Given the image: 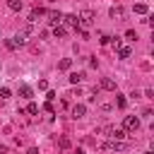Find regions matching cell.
Masks as SVG:
<instances>
[{"label":"cell","mask_w":154,"mask_h":154,"mask_svg":"<svg viewBox=\"0 0 154 154\" xmlns=\"http://www.w3.org/2000/svg\"><path fill=\"white\" fill-rule=\"evenodd\" d=\"M137 128H140V118H137V116H125V118H123V130H125V132H128V130L135 132Z\"/></svg>","instance_id":"6da1fadb"},{"label":"cell","mask_w":154,"mask_h":154,"mask_svg":"<svg viewBox=\"0 0 154 154\" xmlns=\"http://www.w3.org/2000/svg\"><path fill=\"white\" fill-rule=\"evenodd\" d=\"M77 19H79V29H87V26L94 22V12H91V10H84Z\"/></svg>","instance_id":"7a4b0ae2"},{"label":"cell","mask_w":154,"mask_h":154,"mask_svg":"<svg viewBox=\"0 0 154 154\" xmlns=\"http://www.w3.org/2000/svg\"><path fill=\"white\" fill-rule=\"evenodd\" d=\"M128 144H123V142H118V140H111V142H103L101 144V149H106V152H118V149H125Z\"/></svg>","instance_id":"3957f363"},{"label":"cell","mask_w":154,"mask_h":154,"mask_svg":"<svg viewBox=\"0 0 154 154\" xmlns=\"http://www.w3.org/2000/svg\"><path fill=\"white\" fill-rule=\"evenodd\" d=\"M63 24L70 26V29H79V19H77V14H63Z\"/></svg>","instance_id":"277c9868"},{"label":"cell","mask_w":154,"mask_h":154,"mask_svg":"<svg viewBox=\"0 0 154 154\" xmlns=\"http://www.w3.org/2000/svg\"><path fill=\"white\" fill-rule=\"evenodd\" d=\"M70 113H72V118H84V116H87V106H84V103H75V106L70 108Z\"/></svg>","instance_id":"5b68a950"},{"label":"cell","mask_w":154,"mask_h":154,"mask_svg":"<svg viewBox=\"0 0 154 154\" xmlns=\"http://www.w3.org/2000/svg\"><path fill=\"white\" fill-rule=\"evenodd\" d=\"M111 19H116V22L125 19V10H123L120 5H113V7H111Z\"/></svg>","instance_id":"8992f818"},{"label":"cell","mask_w":154,"mask_h":154,"mask_svg":"<svg viewBox=\"0 0 154 154\" xmlns=\"http://www.w3.org/2000/svg\"><path fill=\"white\" fill-rule=\"evenodd\" d=\"M125 135H128V132H125L123 128H113V125H111V132H108L111 140H118V142H120V140H125Z\"/></svg>","instance_id":"52a82bcc"},{"label":"cell","mask_w":154,"mask_h":154,"mask_svg":"<svg viewBox=\"0 0 154 154\" xmlns=\"http://www.w3.org/2000/svg\"><path fill=\"white\" fill-rule=\"evenodd\" d=\"M48 24H51V26L63 24V14H60V12H48Z\"/></svg>","instance_id":"ba28073f"},{"label":"cell","mask_w":154,"mask_h":154,"mask_svg":"<svg viewBox=\"0 0 154 154\" xmlns=\"http://www.w3.org/2000/svg\"><path fill=\"white\" fill-rule=\"evenodd\" d=\"M101 89H106V91H116V82H113L111 77H103V79H101Z\"/></svg>","instance_id":"9c48e42d"},{"label":"cell","mask_w":154,"mask_h":154,"mask_svg":"<svg viewBox=\"0 0 154 154\" xmlns=\"http://www.w3.org/2000/svg\"><path fill=\"white\" fill-rule=\"evenodd\" d=\"M67 34V26H63V24H58V26H53V36L55 38H63Z\"/></svg>","instance_id":"30bf717a"},{"label":"cell","mask_w":154,"mask_h":154,"mask_svg":"<svg viewBox=\"0 0 154 154\" xmlns=\"http://www.w3.org/2000/svg\"><path fill=\"white\" fill-rule=\"evenodd\" d=\"M31 94H34V91H31L29 84H22V87H19V96H22V99H31Z\"/></svg>","instance_id":"8fae6325"},{"label":"cell","mask_w":154,"mask_h":154,"mask_svg":"<svg viewBox=\"0 0 154 154\" xmlns=\"http://www.w3.org/2000/svg\"><path fill=\"white\" fill-rule=\"evenodd\" d=\"M118 55H120V58L125 60V58H130V55H132V51H130L128 46H120V48H118Z\"/></svg>","instance_id":"7c38bea8"},{"label":"cell","mask_w":154,"mask_h":154,"mask_svg":"<svg viewBox=\"0 0 154 154\" xmlns=\"http://www.w3.org/2000/svg\"><path fill=\"white\" fill-rule=\"evenodd\" d=\"M70 67H72V60H70V58H63V60L58 63V70H70Z\"/></svg>","instance_id":"4fadbf2b"},{"label":"cell","mask_w":154,"mask_h":154,"mask_svg":"<svg viewBox=\"0 0 154 154\" xmlns=\"http://www.w3.org/2000/svg\"><path fill=\"white\" fill-rule=\"evenodd\" d=\"M7 7L14 10V12H19L22 10V0H7Z\"/></svg>","instance_id":"5bb4252c"},{"label":"cell","mask_w":154,"mask_h":154,"mask_svg":"<svg viewBox=\"0 0 154 154\" xmlns=\"http://www.w3.org/2000/svg\"><path fill=\"white\" fill-rule=\"evenodd\" d=\"M135 12H137V14H147V12H149V7H147L144 2H137V5H135Z\"/></svg>","instance_id":"9a60e30c"},{"label":"cell","mask_w":154,"mask_h":154,"mask_svg":"<svg viewBox=\"0 0 154 154\" xmlns=\"http://www.w3.org/2000/svg\"><path fill=\"white\" fill-rule=\"evenodd\" d=\"M12 41H14V43H17V46H24V43H26V36H24V34H22V31H19V34H17V36H14V38H12Z\"/></svg>","instance_id":"2e32d148"},{"label":"cell","mask_w":154,"mask_h":154,"mask_svg":"<svg viewBox=\"0 0 154 154\" xmlns=\"http://www.w3.org/2000/svg\"><path fill=\"white\" fill-rule=\"evenodd\" d=\"M82 82V72H72L70 75V84H79Z\"/></svg>","instance_id":"e0dca14e"},{"label":"cell","mask_w":154,"mask_h":154,"mask_svg":"<svg viewBox=\"0 0 154 154\" xmlns=\"http://www.w3.org/2000/svg\"><path fill=\"white\" fill-rule=\"evenodd\" d=\"M116 106H118V108H125V106H128V99H125L123 94H118V99H116Z\"/></svg>","instance_id":"ac0fdd59"},{"label":"cell","mask_w":154,"mask_h":154,"mask_svg":"<svg viewBox=\"0 0 154 154\" xmlns=\"http://www.w3.org/2000/svg\"><path fill=\"white\" fill-rule=\"evenodd\" d=\"M58 144H60V149H70V140H67V137H60Z\"/></svg>","instance_id":"d6986e66"},{"label":"cell","mask_w":154,"mask_h":154,"mask_svg":"<svg viewBox=\"0 0 154 154\" xmlns=\"http://www.w3.org/2000/svg\"><path fill=\"white\" fill-rule=\"evenodd\" d=\"M26 113L36 116V113H38V106H36V103H29V106H26Z\"/></svg>","instance_id":"ffe728a7"},{"label":"cell","mask_w":154,"mask_h":154,"mask_svg":"<svg viewBox=\"0 0 154 154\" xmlns=\"http://www.w3.org/2000/svg\"><path fill=\"white\" fill-rule=\"evenodd\" d=\"M10 96H12V91H10L7 87H2V89H0V99H10Z\"/></svg>","instance_id":"44dd1931"},{"label":"cell","mask_w":154,"mask_h":154,"mask_svg":"<svg viewBox=\"0 0 154 154\" xmlns=\"http://www.w3.org/2000/svg\"><path fill=\"white\" fill-rule=\"evenodd\" d=\"M125 38H130V41H135V38H137V34H135L132 29H128V31H125Z\"/></svg>","instance_id":"7402d4cb"},{"label":"cell","mask_w":154,"mask_h":154,"mask_svg":"<svg viewBox=\"0 0 154 154\" xmlns=\"http://www.w3.org/2000/svg\"><path fill=\"white\" fill-rule=\"evenodd\" d=\"M99 41L106 46V43H111V36H108V34H101V36H99Z\"/></svg>","instance_id":"603a6c76"},{"label":"cell","mask_w":154,"mask_h":154,"mask_svg":"<svg viewBox=\"0 0 154 154\" xmlns=\"http://www.w3.org/2000/svg\"><path fill=\"white\" fill-rule=\"evenodd\" d=\"M111 43H113V46H116V48H120V46H123V41H120V38H118V36H111Z\"/></svg>","instance_id":"cb8c5ba5"},{"label":"cell","mask_w":154,"mask_h":154,"mask_svg":"<svg viewBox=\"0 0 154 154\" xmlns=\"http://www.w3.org/2000/svg\"><path fill=\"white\" fill-rule=\"evenodd\" d=\"M5 46H7V48H10V51H14V48H17V43H14V41H12V38H7V41H5Z\"/></svg>","instance_id":"d4e9b609"},{"label":"cell","mask_w":154,"mask_h":154,"mask_svg":"<svg viewBox=\"0 0 154 154\" xmlns=\"http://www.w3.org/2000/svg\"><path fill=\"white\" fill-rule=\"evenodd\" d=\"M26 154H38V149H36V147H31V149H29Z\"/></svg>","instance_id":"484cf974"},{"label":"cell","mask_w":154,"mask_h":154,"mask_svg":"<svg viewBox=\"0 0 154 154\" xmlns=\"http://www.w3.org/2000/svg\"><path fill=\"white\" fill-rule=\"evenodd\" d=\"M5 152H7V147H5V144H0V154H5Z\"/></svg>","instance_id":"4316f807"},{"label":"cell","mask_w":154,"mask_h":154,"mask_svg":"<svg viewBox=\"0 0 154 154\" xmlns=\"http://www.w3.org/2000/svg\"><path fill=\"white\" fill-rule=\"evenodd\" d=\"M75 154H84V149H75Z\"/></svg>","instance_id":"83f0119b"}]
</instances>
